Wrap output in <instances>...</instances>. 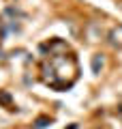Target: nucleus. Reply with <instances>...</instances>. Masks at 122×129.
<instances>
[{
    "mask_svg": "<svg viewBox=\"0 0 122 129\" xmlns=\"http://www.w3.org/2000/svg\"><path fill=\"white\" fill-rule=\"evenodd\" d=\"M41 80L43 84L62 90V88H71L75 84L77 75H79V64H77L75 54L67 52V54H49L43 62H41Z\"/></svg>",
    "mask_w": 122,
    "mask_h": 129,
    "instance_id": "1",
    "label": "nucleus"
},
{
    "mask_svg": "<svg viewBox=\"0 0 122 129\" xmlns=\"http://www.w3.org/2000/svg\"><path fill=\"white\" fill-rule=\"evenodd\" d=\"M101 64H103V58H101V56H94V58H92V69H94V73H99Z\"/></svg>",
    "mask_w": 122,
    "mask_h": 129,
    "instance_id": "2",
    "label": "nucleus"
},
{
    "mask_svg": "<svg viewBox=\"0 0 122 129\" xmlns=\"http://www.w3.org/2000/svg\"><path fill=\"white\" fill-rule=\"evenodd\" d=\"M0 101H5V103H9L11 99H9V95H7V92H0Z\"/></svg>",
    "mask_w": 122,
    "mask_h": 129,
    "instance_id": "3",
    "label": "nucleus"
}]
</instances>
